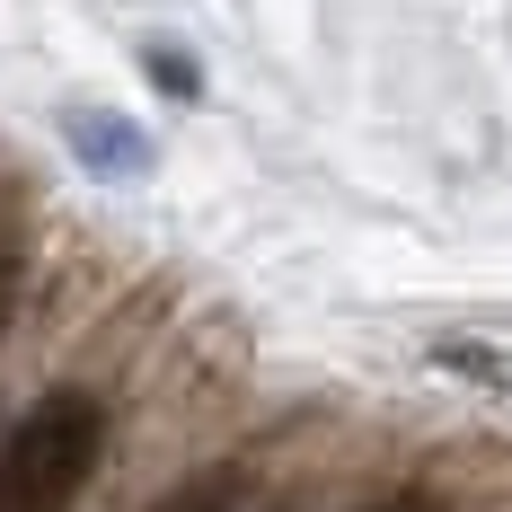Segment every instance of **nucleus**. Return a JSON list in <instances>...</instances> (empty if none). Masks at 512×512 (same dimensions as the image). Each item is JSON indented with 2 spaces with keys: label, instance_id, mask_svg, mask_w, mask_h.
I'll return each mask as SVG.
<instances>
[{
  "label": "nucleus",
  "instance_id": "3",
  "mask_svg": "<svg viewBox=\"0 0 512 512\" xmlns=\"http://www.w3.org/2000/svg\"><path fill=\"white\" fill-rule=\"evenodd\" d=\"M71 142L98 159V168H151V142H142V133H124V124L106 133V124H89V115H71Z\"/></svg>",
  "mask_w": 512,
  "mask_h": 512
},
{
  "label": "nucleus",
  "instance_id": "4",
  "mask_svg": "<svg viewBox=\"0 0 512 512\" xmlns=\"http://www.w3.org/2000/svg\"><path fill=\"white\" fill-rule=\"evenodd\" d=\"M9 318H18V230L0 221V336H9Z\"/></svg>",
  "mask_w": 512,
  "mask_h": 512
},
{
  "label": "nucleus",
  "instance_id": "6",
  "mask_svg": "<svg viewBox=\"0 0 512 512\" xmlns=\"http://www.w3.org/2000/svg\"><path fill=\"white\" fill-rule=\"evenodd\" d=\"M362 512H442L424 486H398V495H380V504H362Z\"/></svg>",
  "mask_w": 512,
  "mask_h": 512
},
{
  "label": "nucleus",
  "instance_id": "2",
  "mask_svg": "<svg viewBox=\"0 0 512 512\" xmlns=\"http://www.w3.org/2000/svg\"><path fill=\"white\" fill-rule=\"evenodd\" d=\"M151 512H256V477L239 460H212V468H195V477H177Z\"/></svg>",
  "mask_w": 512,
  "mask_h": 512
},
{
  "label": "nucleus",
  "instance_id": "5",
  "mask_svg": "<svg viewBox=\"0 0 512 512\" xmlns=\"http://www.w3.org/2000/svg\"><path fill=\"white\" fill-rule=\"evenodd\" d=\"M151 80L168 89V98H195V89H204V80H195V62H177L168 45H151Z\"/></svg>",
  "mask_w": 512,
  "mask_h": 512
},
{
  "label": "nucleus",
  "instance_id": "1",
  "mask_svg": "<svg viewBox=\"0 0 512 512\" xmlns=\"http://www.w3.org/2000/svg\"><path fill=\"white\" fill-rule=\"evenodd\" d=\"M106 460V398L98 389H45L0 433V512H71Z\"/></svg>",
  "mask_w": 512,
  "mask_h": 512
}]
</instances>
